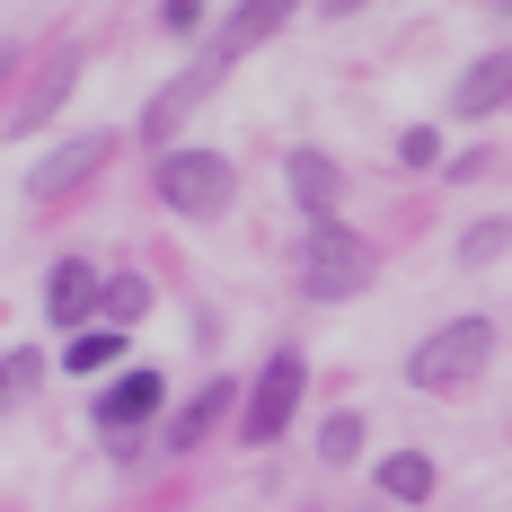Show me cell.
Instances as JSON below:
<instances>
[{"label": "cell", "mask_w": 512, "mask_h": 512, "mask_svg": "<svg viewBox=\"0 0 512 512\" xmlns=\"http://www.w3.org/2000/svg\"><path fill=\"white\" fill-rule=\"evenodd\" d=\"M151 186H159V204L177 212V221H221L230 195H239V168L221 151H204V142H186V151H159Z\"/></svg>", "instance_id": "obj_1"}, {"label": "cell", "mask_w": 512, "mask_h": 512, "mask_svg": "<svg viewBox=\"0 0 512 512\" xmlns=\"http://www.w3.org/2000/svg\"><path fill=\"white\" fill-rule=\"evenodd\" d=\"M486 362H495V318H451V327H433L407 354V380L433 389V398H451V389H468Z\"/></svg>", "instance_id": "obj_2"}, {"label": "cell", "mask_w": 512, "mask_h": 512, "mask_svg": "<svg viewBox=\"0 0 512 512\" xmlns=\"http://www.w3.org/2000/svg\"><path fill=\"white\" fill-rule=\"evenodd\" d=\"M362 283H371V248H362V230L318 221V230L301 239V292H309V301H354Z\"/></svg>", "instance_id": "obj_3"}, {"label": "cell", "mask_w": 512, "mask_h": 512, "mask_svg": "<svg viewBox=\"0 0 512 512\" xmlns=\"http://www.w3.org/2000/svg\"><path fill=\"white\" fill-rule=\"evenodd\" d=\"M301 389H309V362L301 354H274L265 371H256V389H248V407H239V442H283L292 433V415H301Z\"/></svg>", "instance_id": "obj_4"}, {"label": "cell", "mask_w": 512, "mask_h": 512, "mask_svg": "<svg viewBox=\"0 0 512 512\" xmlns=\"http://www.w3.org/2000/svg\"><path fill=\"white\" fill-rule=\"evenodd\" d=\"M159 407H168V380H159L151 362H133V371H115V380L98 389V407H89V424H98V433L115 442V451H133L124 433H142V424H151Z\"/></svg>", "instance_id": "obj_5"}, {"label": "cell", "mask_w": 512, "mask_h": 512, "mask_svg": "<svg viewBox=\"0 0 512 512\" xmlns=\"http://www.w3.org/2000/svg\"><path fill=\"white\" fill-rule=\"evenodd\" d=\"M98 301H106V274L89 265V256H53L45 274V318L62 327V336H89L98 327Z\"/></svg>", "instance_id": "obj_6"}, {"label": "cell", "mask_w": 512, "mask_h": 512, "mask_svg": "<svg viewBox=\"0 0 512 512\" xmlns=\"http://www.w3.org/2000/svg\"><path fill=\"white\" fill-rule=\"evenodd\" d=\"M106 159H115V133H80V142H62V151H53L45 168L27 177V195H36V204H53V195H71V186H89V177H98Z\"/></svg>", "instance_id": "obj_7"}, {"label": "cell", "mask_w": 512, "mask_h": 512, "mask_svg": "<svg viewBox=\"0 0 512 512\" xmlns=\"http://www.w3.org/2000/svg\"><path fill=\"white\" fill-rule=\"evenodd\" d=\"M283 177H292V204L309 212V230H318V221H336V195H345V168H336L327 151H292V168H283Z\"/></svg>", "instance_id": "obj_8"}, {"label": "cell", "mask_w": 512, "mask_h": 512, "mask_svg": "<svg viewBox=\"0 0 512 512\" xmlns=\"http://www.w3.org/2000/svg\"><path fill=\"white\" fill-rule=\"evenodd\" d=\"M212 80H221V53H204V62L186 71V80H168V89L151 98V115H142V142H168V133H177V115L212 98Z\"/></svg>", "instance_id": "obj_9"}, {"label": "cell", "mask_w": 512, "mask_h": 512, "mask_svg": "<svg viewBox=\"0 0 512 512\" xmlns=\"http://www.w3.org/2000/svg\"><path fill=\"white\" fill-rule=\"evenodd\" d=\"M504 98H512V45L460 71V89H451V115H468V124H477V115H495Z\"/></svg>", "instance_id": "obj_10"}, {"label": "cell", "mask_w": 512, "mask_h": 512, "mask_svg": "<svg viewBox=\"0 0 512 512\" xmlns=\"http://www.w3.org/2000/svg\"><path fill=\"white\" fill-rule=\"evenodd\" d=\"M230 407H248V398H239L230 380H204V389H195L186 407L168 415V451H195V442H204V433H212V424H221Z\"/></svg>", "instance_id": "obj_11"}, {"label": "cell", "mask_w": 512, "mask_h": 512, "mask_svg": "<svg viewBox=\"0 0 512 512\" xmlns=\"http://www.w3.org/2000/svg\"><path fill=\"white\" fill-rule=\"evenodd\" d=\"M283 18H292L283 0H239V9H230V27H221V45H212V53L230 62V53H239V45H256V36H274Z\"/></svg>", "instance_id": "obj_12"}, {"label": "cell", "mask_w": 512, "mask_h": 512, "mask_svg": "<svg viewBox=\"0 0 512 512\" xmlns=\"http://www.w3.org/2000/svg\"><path fill=\"white\" fill-rule=\"evenodd\" d=\"M380 495H389V504H424V495H433V460H424V451H389V460H380Z\"/></svg>", "instance_id": "obj_13"}, {"label": "cell", "mask_w": 512, "mask_h": 512, "mask_svg": "<svg viewBox=\"0 0 512 512\" xmlns=\"http://www.w3.org/2000/svg\"><path fill=\"white\" fill-rule=\"evenodd\" d=\"M142 309H151V283H142V274H106V301H98V327H115V336H124V327H133V318H142Z\"/></svg>", "instance_id": "obj_14"}, {"label": "cell", "mask_w": 512, "mask_h": 512, "mask_svg": "<svg viewBox=\"0 0 512 512\" xmlns=\"http://www.w3.org/2000/svg\"><path fill=\"white\" fill-rule=\"evenodd\" d=\"M115 362H124V336L115 327H89V336L62 345V371H115Z\"/></svg>", "instance_id": "obj_15"}, {"label": "cell", "mask_w": 512, "mask_h": 512, "mask_svg": "<svg viewBox=\"0 0 512 512\" xmlns=\"http://www.w3.org/2000/svg\"><path fill=\"white\" fill-rule=\"evenodd\" d=\"M36 380H45V354H27V345H18V354H0V415L27 407V398H36Z\"/></svg>", "instance_id": "obj_16"}, {"label": "cell", "mask_w": 512, "mask_h": 512, "mask_svg": "<svg viewBox=\"0 0 512 512\" xmlns=\"http://www.w3.org/2000/svg\"><path fill=\"white\" fill-rule=\"evenodd\" d=\"M71 71H80V53H53V62H45V89H36V98L18 106V133H36V124H45V115H53V98L71 89Z\"/></svg>", "instance_id": "obj_17"}, {"label": "cell", "mask_w": 512, "mask_h": 512, "mask_svg": "<svg viewBox=\"0 0 512 512\" xmlns=\"http://www.w3.org/2000/svg\"><path fill=\"white\" fill-rule=\"evenodd\" d=\"M354 451H362V415H354V407H336L327 424H318V460H336V468H345Z\"/></svg>", "instance_id": "obj_18"}, {"label": "cell", "mask_w": 512, "mask_h": 512, "mask_svg": "<svg viewBox=\"0 0 512 512\" xmlns=\"http://www.w3.org/2000/svg\"><path fill=\"white\" fill-rule=\"evenodd\" d=\"M512 239V221H468V239H460V265H495Z\"/></svg>", "instance_id": "obj_19"}, {"label": "cell", "mask_w": 512, "mask_h": 512, "mask_svg": "<svg viewBox=\"0 0 512 512\" xmlns=\"http://www.w3.org/2000/svg\"><path fill=\"white\" fill-rule=\"evenodd\" d=\"M398 159H407V168H433V159H442V133H433V124H407V133H398Z\"/></svg>", "instance_id": "obj_20"}, {"label": "cell", "mask_w": 512, "mask_h": 512, "mask_svg": "<svg viewBox=\"0 0 512 512\" xmlns=\"http://www.w3.org/2000/svg\"><path fill=\"white\" fill-rule=\"evenodd\" d=\"M159 27H168V36H195V27H204V0H168Z\"/></svg>", "instance_id": "obj_21"}]
</instances>
